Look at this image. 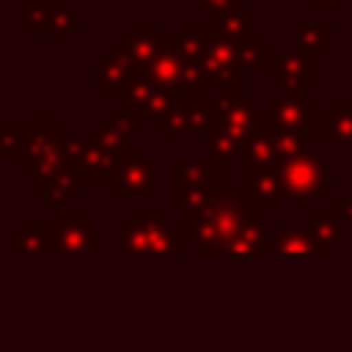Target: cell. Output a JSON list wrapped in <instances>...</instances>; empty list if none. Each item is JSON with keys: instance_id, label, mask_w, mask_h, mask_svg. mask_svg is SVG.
I'll return each mask as SVG.
<instances>
[{"instance_id": "6da1fadb", "label": "cell", "mask_w": 352, "mask_h": 352, "mask_svg": "<svg viewBox=\"0 0 352 352\" xmlns=\"http://www.w3.org/2000/svg\"><path fill=\"white\" fill-rule=\"evenodd\" d=\"M248 206V198L242 187L226 184L212 190L187 217L176 220L182 228L184 248L192 250L195 261H212V258H226L228 242L236 231V223Z\"/></svg>"}, {"instance_id": "7a4b0ae2", "label": "cell", "mask_w": 352, "mask_h": 352, "mask_svg": "<svg viewBox=\"0 0 352 352\" xmlns=\"http://www.w3.org/2000/svg\"><path fill=\"white\" fill-rule=\"evenodd\" d=\"M209 124H206V146L209 160L231 162L245 160L250 146L261 138V110L253 99L242 94H217L206 99Z\"/></svg>"}, {"instance_id": "3957f363", "label": "cell", "mask_w": 352, "mask_h": 352, "mask_svg": "<svg viewBox=\"0 0 352 352\" xmlns=\"http://www.w3.org/2000/svg\"><path fill=\"white\" fill-rule=\"evenodd\" d=\"M25 124H28L25 151L16 168L19 173L30 176V195L38 198L41 190L69 165L72 129L66 121L58 118L52 107H36Z\"/></svg>"}, {"instance_id": "277c9868", "label": "cell", "mask_w": 352, "mask_h": 352, "mask_svg": "<svg viewBox=\"0 0 352 352\" xmlns=\"http://www.w3.org/2000/svg\"><path fill=\"white\" fill-rule=\"evenodd\" d=\"M184 250L182 228L165 209H135L118 223L121 261H179Z\"/></svg>"}, {"instance_id": "5b68a950", "label": "cell", "mask_w": 352, "mask_h": 352, "mask_svg": "<svg viewBox=\"0 0 352 352\" xmlns=\"http://www.w3.org/2000/svg\"><path fill=\"white\" fill-rule=\"evenodd\" d=\"M231 184V165L220 160H182L168 162V209L173 220L187 217L212 190Z\"/></svg>"}, {"instance_id": "8992f818", "label": "cell", "mask_w": 352, "mask_h": 352, "mask_svg": "<svg viewBox=\"0 0 352 352\" xmlns=\"http://www.w3.org/2000/svg\"><path fill=\"white\" fill-rule=\"evenodd\" d=\"M129 138L110 126L107 121H99L91 132H80L69 138V160L80 170L85 184H102L113 176L121 154L126 151Z\"/></svg>"}, {"instance_id": "52a82bcc", "label": "cell", "mask_w": 352, "mask_h": 352, "mask_svg": "<svg viewBox=\"0 0 352 352\" xmlns=\"http://www.w3.org/2000/svg\"><path fill=\"white\" fill-rule=\"evenodd\" d=\"M19 36H55V44L69 47L72 36L82 33V11L69 3L52 0H19L16 14Z\"/></svg>"}, {"instance_id": "ba28073f", "label": "cell", "mask_w": 352, "mask_h": 352, "mask_svg": "<svg viewBox=\"0 0 352 352\" xmlns=\"http://www.w3.org/2000/svg\"><path fill=\"white\" fill-rule=\"evenodd\" d=\"M146 80H151L160 88H168L179 96H198V94H209V88L204 85L198 66L184 55V50L176 44V36L168 33L162 36L160 52L154 55V60L140 72Z\"/></svg>"}, {"instance_id": "9c48e42d", "label": "cell", "mask_w": 352, "mask_h": 352, "mask_svg": "<svg viewBox=\"0 0 352 352\" xmlns=\"http://www.w3.org/2000/svg\"><path fill=\"white\" fill-rule=\"evenodd\" d=\"M96 214L94 209H63L55 214L52 228H55V258L66 261H80L94 256L99 248L107 245L104 234L94 231Z\"/></svg>"}, {"instance_id": "30bf717a", "label": "cell", "mask_w": 352, "mask_h": 352, "mask_svg": "<svg viewBox=\"0 0 352 352\" xmlns=\"http://www.w3.org/2000/svg\"><path fill=\"white\" fill-rule=\"evenodd\" d=\"M107 198H154L157 195V160L143 146H126L113 176L104 182Z\"/></svg>"}, {"instance_id": "8fae6325", "label": "cell", "mask_w": 352, "mask_h": 352, "mask_svg": "<svg viewBox=\"0 0 352 352\" xmlns=\"http://www.w3.org/2000/svg\"><path fill=\"white\" fill-rule=\"evenodd\" d=\"M242 60L234 41L223 38L212 25V38L201 55L198 74L206 88H217L220 94H242Z\"/></svg>"}, {"instance_id": "7c38bea8", "label": "cell", "mask_w": 352, "mask_h": 352, "mask_svg": "<svg viewBox=\"0 0 352 352\" xmlns=\"http://www.w3.org/2000/svg\"><path fill=\"white\" fill-rule=\"evenodd\" d=\"M118 104L121 107H129V110H135V113H140L146 121L151 118L154 124H160V121H165L176 107H179V102H182V96L179 94H173V91H168V88H160V85H154L151 80H146L140 72L124 85V91L118 94Z\"/></svg>"}, {"instance_id": "4fadbf2b", "label": "cell", "mask_w": 352, "mask_h": 352, "mask_svg": "<svg viewBox=\"0 0 352 352\" xmlns=\"http://www.w3.org/2000/svg\"><path fill=\"white\" fill-rule=\"evenodd\" d=\"M6 258L8 261H52L55 258V228L52 220H25L6 236Z\"/></svg>"}, {"instance_id": "5bb4252c", "label": "cell", "mask_w": 352, "mask_h": 352, "mask_svg": "<svg viewBox=\"0 0 352 352\" xmlns=\"http://www.w3.org/2000/svg\"><path fill=\"white\" fill-rule=\"evenodd\" d=\"M267 256V212L248 201L236 231L228 242L226 258H264Z\"/></svg>"}, {"instance_id": "9a60e30c", "label": "cell", "mask_w": 352, "mask_h": 352, "mask_svg": "<svg viewBox=\"0 0 352 352\" xmlns=\"http://www.w3.org/2000/svg\"><path fill=\"white\" fill-rule=\"evenodd\" d=\"M138 74L129 55L116 44L102 58L94 60V94L96 96H118L124 85Z\"/></svg>"}, {"instance_id": "2e32d148", "label": "cell", "mask_w": 352, "mask_h": 352, "mask_svg": "<svg viewBox=\"0 0 352 352\" xmlns=\"http://www.w3.org/2000/svg\"><path fill=\"white\" fill-rule=\"evenodd\" d=\"M160 44H162V33L157 30V25L151 19L132 22V28L126 33H121V38H118V47L129 55V60L138 72H143L154 60V55L160 52Z\"/></svg>"}, {"instance_id": "e0dca14e", "label": "cell", "mask_w": 352, "mask_h": 352, "mask_svg": "<svg viewBox=\"0 0 352 352\" xmlns=\"http://www.w3.org/2000/svg\"><path fill=\"white\" fill-rule=\"evenodd\" d=\"M82 187H85V182H82V176H80V170L72 165V160H69V165L41 190V195H38V201H41V206L44 209H50V212H63V209H69L72 206V201H77L80 195H82Z\"/></svg>"}, {"instance_id": "ac0fdd59", "label": "cell", "mask_w": 352, "mask_h": 352, "mask_svg": "<svg viewBox=\"0 0 352 352\" xmlns=\"http://www.w3.org/2000/svg\"><path fill=\"white\" fill-rule=\"evenodd\" d=\"M272 253L278 258H294V256H314L311 236L302 228H280L272 242Z\"/></svg>"}, {"instance_id": "d6986e66", "label": "cell", "mask_w": 352, "mask_h": 352, "mask_svg": "<svg viewBox=\"0 0 352 352\" xmlns=\"http://www.w3.org/2000/svg\"><path fill=\"white\" fill-rule=\"evenodd\" d=\"M25 135H28L25 121H3L0 124V160L19 162L25 151Z\"/></svg>"}, {"instance_id": "ffe728a7", "label": "cell", "mask_w": 352, "mask_h": 352, "mask_svg": "<svg viewBox=\"0 0 352 352\" xmlns=\"http://www.w3.org/2000/svg\"><path fill=\"white\" fill-rule=\"evenodd\" d=\"M104 121H107L110 126L121 129L126 138H129V135H143V132H146V118H143L140 113L129 110V107H121V104L113 107V110H107Z\"/></svg>"}, {"instance_id": "44dd1931", "label": "cell", "mask_w": 352, "mask_h": 352, "mask_svg": "<svg viewBox=\"0 0 352 352\" xmlns=\"http://www.w3.org/2000/svg\"><path fill=\"white\" fill-rule=\"evenodd\" d=\"M192 6H195L198 11H206V19H204V22H217V19H223L228 11L242 8V0H192Z\"/></svg>"}, {"instance_id": "7402d4cb", "label": "cell", "mask_w": 352, "mask_h": 352, "mask_svg": "<svg viewBox=\"0 0 352 352\" xmlns=\"http://www.w3.org/2000/svg\"><path fill=\"white\" fill-rule=\"evenodd\" d=\"M52 3H69V0H52Z\"/></svg>"}]
</instances>
